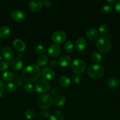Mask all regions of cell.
<instances>
[{
  "label": "cell",
  "instance_id": "7a4b0ae2",
  "mask_svg": "<svg viewBox=\"0 0 120 120\" xmlns=\"http://www.w3.org/2000/svg\"><path fill=\"white\" fill-rule=\"evenodd\" d=\"M96 48L102 53H108L111 49V42L108 38L101 37L96 43Z\"/></svg>",
  "mask_w": 120,
  "mask_h": 120
},
{
  "label": "cell",
  "instance_id": "52a82bcc",
  "mask_svg": "<svg viewBox=\"0 0 120 120\" xmlns=\"http://www.w3.org/2000/svg\"><path fill=\"white\" fill-rule=\"evenodd\" d=\"M52 41L55 43H62L66 41L67 35L62 30H57L52 35Z\"/></svg>",
  "mask_w": 120,
  "mask_h": 120
},
{
  "label": "cell",
  "instance_id": "f546056e",
  "mask_svg": "<svg viewBox=\"0 0 120 120\" xmlns=\"http://www.w3.org/2000/svg\"><path fill=\"white\" fill-rule=\"evenodd\" d=\"M23 89L27 93H30L34 90V87L31 83H26L24 85Z\"/></svg>",
  "mask_w": 120,
  "mask_h": 120
},
{
  "label": "cell",
  "instance_id": "ee69618b",
  "mask_svg": "<svg viewBox=\"0 0 120 120\" xmlns=\"http://www.w3.org/2000/svg\"><path fill=\"white\" fill-rule=\"evenodd\" d=\"M0 42H1V38H0Z\"/></svg>",
  "mask_w": 120,
  "mask_h": 120
},
{
  "label": "cell",
  "instance_id": "4316f807",
  "mask_svg": "<svg viewBox=\"0 0 120 120\" xmlns=\"http://www.w3.org/2000/svg\"><path fill=\"white\" fill-rule=\"evenodd\" d=\"M74 45L71 41H67L64 45V49L67 52H72L74 50Z\"/></svg>",
  "mask_w": 120,
  "mask_h": 120
},
{
  "label": "cell",
  "instance_id": "83f0119b",
  "mask_svg": "<svg viewBox=\"0 0 120 120\" xmlns=\"http://www.w3.org/2000/svg\"><path fill=\"white\" fill-rule=\"evenodd\" d=\"M5 87L7 91H9V92L10 93H12L16 91L17 87H16V85L15 84V83H9L6 85Z\"/></svg>",
  "mask_w": 120,
  "mask_h": 120
},
{
  "label": "cell",
  "instance_id": "cb8c5ba5",
  "mask_svg": "<svg viewBox=\"0 0 120 120\" xmlns=\"http://www.w3.org/2000/svg\"><path fill=\"white\" fill-rule=\"evenodd\" d=\"M14 75L11 71H5L2 75V79L5 82H10L14 79Z\"/></svg>",
  "mask_w": 120,
  "mask_h": 120
},
{
  "label": "cell",
  "instance_id": "3957f363",
  "mask_svg": "<svg viewBox=\"0 0 120 120\" xmlns=\"http://www.w3.org/2000/svg\"><path fill=\"white\" fill-rule=\"evenodd\" d=\"M88 75L93 79H99L102 77L104 73V69L100 64H92L87 71Z\"/></svg>",
  "mask_w": 120,
  "mask_h": 120
},
{
  "label": "cell",
  "instance_id": "7c38bea8",
  "mask_svg": "<svg viewBox=\"0 0 120 120\" xmlns=\"http://www.w3.org/2000/svg\"><path fill=\"white\" fill-rule=\"evenodd\" d=\"M12 68L15 71H20L23 67V62L20 57H17L14 58L11 63Z\"/></svg>",
  "mask_w": 120,
  "mask_h": 120
},
{
  "label": "cell",
  "instance_id": "ac0fdd59",
  "mask_svg": "<svg viewBox=\"0 0 120 120\" xmlns=\"http://www.w3.org/2000/svg\"><path fill=\"white\" fill-rule=\"evenodd\" d=\"M120 79L116 77H111L107 82V86L110 89H114L117 87L120 84Z\"/></svg>",
  "mask_w": 120,
  "mask_h": 120
},
{
  "label": "cell",
  "instance_id": "8d00e7d4",
  "mask_svg": "<svg viewBox=\"0 0 120 120\" xmlns=\"http://www.w3.org/2000/svg\"><path fill=\"white\" fill-rule=\"evenodd\" d=\"M15 83H16L18 86H21L22 83H23V81L21 80V77H20L18 75H17V76H16V77H15Z\"/></svg>",
  "mask_w": 120,
  "mask_h": 120
},
{
  "label": "cell",
  "instance_id": "484cf974",
  "mask_svg": "<svg viewBox=\"0 0 120 120\" xmlns=\"http://www.w3.org/2000/svg\"><path fill=\"white\" fill-rule=\"evenodd\" d=\"M99 32H100V33L101 35H104V36L107 35L109 32V27L107 25H101L100 26V28H99Z\"/></svg>",
  "mask_w": 120,
  "mask_h": 120
},
{
  "label": "cell",
  "instance_id": "e0dca14e",
  "mask_svg": "<svg viewBox=\"0 0 120 120\" xmlns=\"http://www.w3.org/2000/svg\"><path fill=\"white\" fill-rule=\"evenodd\" d=\"M13 45L15 49L20 52H23L25 49L26 46L24 41L20 39H16L13 42Z\"/></svg>",
  "mask_w": 120,
  "mask_h": 120
},
{
  "label": "cell",
  "instance_id": "8fae6325",
  "mask_svg": "<svg viewBox=\"0 0 120 120\" xmlns=\"http://www.w3.org/2000/svg\"><path fill=\"white\" fill-rule=\"evenodd\" d=\"M42 76L47 80H51L55 77V71L52 68L46 67L44 68L41 71Z\"/></svg>",
  "mask_w": 120,
  "mask_h": 120
},
{
  "label": "cell",
  "instance_id": "74e56055",
  "mask_svg": "<svg viewBox=\"0 0 120 120\" xmlns=\"http://www.w3.org/2000/svg\"><path fill=\"white\" fill-rule=\"evenodd\" d=\"M114 8H115V9L118 12L120 13V1H118V2H116L115 3Z\"/></svg>",
  "mask_w": 120,
  "mask_h": 120
},
{
  "label": "cell",
  "instance_id": "ffe728a7",
  "mask_svg": "<svg viewBox=\"0 0 120 120\" xmlns=\"http://www.w3.org/2000/svg\"><path fill=\"white\" fill-rule=\"evenodd\" d=\"M66 103V98L63 96H58L54 98L53 101L54 105L56 107H61L64 105Z\"/></svg>",
  "mask_w": 120,
  "mask_h": 120
},
{
  "label": "cell",
  "instance_id": "30bf717a",
  "mask_svg": "<svg viewBox=\"0 0 120 120\" xmlns=\"http://www.w3.org/2000/svg\"><path fill=\"white\" fill-rule=\"evenodd\" d=\"M48 53L53 57H58L61 53V48L58 45H51L48 49Z\"/></svg>",
  "mask_w": 120,
  "mask_h": 120
},
{
  "label": "cell",
  "instance_id": "44dd1931",
  "mask_svg": "<svg viewBox=\"0 0 120 120\" xmlns=\"http://www.w3.org/2000/svg\"><path fill=\"white\" fill-rule=\"evenodd\" d=\"M11 30L9 27L3 26L0 28V38H7L10 35Z\"/></svg>",
  "mask_w": 120,
  "mask_h": 120
},
{
  "label": "cell",
  "instance_id": "836d02e7",
  "mask_svg": "<svg viewBox=\"0 0 120 120\" xmlns=\"http://www.w3.org/2000/svg\"><path fill=\"white\" fill-rule=\"evenodd\" d=\"M40 114H41V117L44 118H48L50 116L49 111L48 110H47V109H44V110H41V112H40Z\"/></svg>",
  "mask_w": 120,
  "mask_h": 120
},
{
  "label": "cell",
  "instance_id": "277c9868",
  "mask_svg": "<svg viewBox=\"0 0 120 120\" xmlns=\"http://www.w3.org/2000/svg\"><path fill=\"white\" fill-rule=\"evenodd\" d=\"M52 103V98L49 94H42L37 100V104L40 109H47L51 105Z\"/></svg>",
  "mask_w": 120,
  "mask_h": 120
},
{
  "label": "cell",
  "instance_id": "5b68a950",
  "mask_svg": "<svg viewBox=\"0 0 120 120\" xmlns=\"http://www.w3.org/2000/svg\"><path fill=\"white\" fill-rule=\"evenodd\" d=\"M34 89L38 93H44L49 91L51 89L50 83L46 80H40L35 84Z\"/></svg>",
  "mask_w": 120,
  "mask_h": 120
},
{
  "label": "cell",
  "instance_id": "ba28073f",
  "mask_svg": "<svg viewBox=\"0 0 120 120\" xmlns=\"http://www.w3.org/2000/svg\"><path fill=\"white\" fill-rule=\"evenodd\" d=\"M11 17L12 19L16 22H21L25 20L26 18V15L24 12L20 10L14 11L11 14Z\"/></svg>",
  "mask_w": 120,
  "mask_h": 120
},
{
  "label": "cell",
  "instance_id": "4dcf8cb0",
  "mask_svg": "<svg viewBox=\"0 0 120 120\" xmlns=\"http://www.w3.org/2000/svg\"><path fill=\"white\" fill-rule=\"evenodd\" d=\"M101 9H102V11L103 12L105 13V14H108V13H109L111 11L112 9V7L111 5L105 4L102 6Z\"/></svg>",
  "mask_w": 120,
  "mask_h": 120
},
{
  "label": "cell",
  "instance_id": "2e32d148",
  "mask_svg": "<svg viewBox=\"0 0 120 120\" xmlns=\"http://www.w3.org/2000/svg\"><path fill=\"white\" fill-rule=\"evenodd\" d=\"M71 57L68 55H63L58 60V64L62 67H67L71 62Z\"/></svg>",
  "mask_w": 120,
  "mask_h": 120
},
{
  "label": "cell",
  "instance_id": "1f68e13d",
  "mask_svg": "<svg viewBox=\"0 0 120 120\" xmlns=\"http://www.w3.org/2000/svg\"><path fill=\"white\" fill-rule=\"evenodd\" d=\"M35 52L37 54H43L45 52V48L41 45H38L35 48Z\"/></svg>",
  "mask_w": 120,
  "mask_h": 120
},
{
  "label": "cell",
  "instance_id": "d6a6232c",
  "mask_svg": "<svg viewBox=\"0 0 120 120\" xmlns=\"http://www.w3.org/2000/svg\"><path fill=\"white\" fill-rule=\"evenodd\" d=\"M9 67V63L6 61L0 62V71H5Z\"/></svg>",
  "mask_w": 120,
  "mask_h": 120
},
{
  "label": "cell",
  "instance_id": "603a6c76",
  "mask_svg": "<svg viewBox=\"0 0 120 120\" xmlns=\"http://www.w3.org/2000/svg\"><path fill=\"white\" fill-rule=\"evenodd\" d=\"M48 61V58L46 55H41V56H39L38 58L36 63H37V65L39 67H42L45 66L47 64Z\"/></svg>",
  "mask_w": 120,
  "mask_h": 120
},
{
  "label": "cell",
  "instance_id": "60d3db41",
  "mask_svg": "<svg viewBox=\"0 0 120 120\" xmlns=\"http://www.w3.org/2000/svg\"><path fill=\"white\" fill-rule=\"evenodd\" d=\"M5 86H6L4 82L2 80H0V89H4V87Z\"/></svg>",
  "mask_w": 120,
  "mask_h": 120
},
{
  "label": "cell",
  "instance_id": "f35d334b",
  "mask_svg": "<svg viewBox=\"0 0 120 120\" xmlns=\"http://www.w3.org/2000/svg\"><path fill=\"white\" fill-rule=\"evenodd\" d=\"M7 95V91L5 89H0V97H4Z\"/></svg>",
  "mask_w": 120,
  "mask_h": 120
},
{
  "label": "cell",
  "instance_id": "5bb4252c",
  "mask_svg": "<svg viewBox=\"0 0 120 120\" xmlns=\"http://www.w3.org/2000/svg\"><path fill=\"white\" fill-rule=\"evenodd\" d=\"M2 55L4 58L7 60H11L14 56V51L9 47H5L2 49Z\"/></svg>",
  "mask_w": 120,
  "mask_h": 120
},
{
  "label": "cell",
  "instance_id": "7402d4cb",
  "mask_svg": "<svg viewBox=\"0 0 120 120\" xmlns=\"http://www.w3.org/2000/svg\"><path fill=\"white\" fill-rule=\"evenodd\" d=\"M59 83L63 87H68L70 85L71 81L69 77L66 76H63L59 79Z\"/></svg>",
  "mask_w": 120,
  "mask_h": 120
},
{
  "label": "cell",
  "instance_id": "6da1fadb",
  "mask_svg": "<svg viewBox=\"0 0 120 120\" xmlns=\"http://www.w3.org/2000/svg\"><path fill=\"white\" fill-rule=\"evenodd\" d=\"M41 70L38 66L30 64L26 67L22 71V76L24 80L27 82L32 83L36 81L41 75Z\"/></svg>",
  "mask_w": 120,
  "mask_h": 120
},
{
  "label": "cell",
  "instance_id": "7bdbcfd3",
  "mask_svg": "<svg viewBox=\"0 0 120 120\" xmlns=\"http://www.w3.org/2000/svg\"><path fill=\"white\" fill-rule=\"evenodd\" d=\"M1 53H0V60H1Z\"/></svg>",
  "mask_w": 120,
  "mask_h": 120
},
{
  "label": "cell",
  "instance_id": "f1b7e54d",
  "mask_svg": "<svg viewBox=\"0 0 120 120\" xmlns=\"http://www.w3.org/2000/svg\"><path fill=\"white\" fill-rule=\"evenodd\" d=\"M35 111L32 109H28V110H26L25 112V116L26 118L28 120H31L34 118L35 117Z\"/></svg>",
  "mask_w": 120,
  "mask_h": 120
},
{
  "label": "cell",
  "instance_id": "4fadbf2b",
  "mask_svg": "<svg viewBox=\"0 0 120 120\" xmlns=\"http://www.w3.org/2000/svg\"><path fill=\"white\" fill-rule=\"evenodd\" d=\"M86 36L90 41H95L99 36V32L95 28H90L86 32Z\"/></svg>",
  "mask_w": 120,
  "mask_h": 120
},
{
  "label": "cell",
  "instance_id": "d590c367",
  "mask_svg": "<svg viewBox=\"0 0 120 120\" xmlns=\"http://www.w3.org/2000/svg\"><path fill=\"white\" fill-rule=\"evenodd\" d=\"M42 5L44 6L46 8H49L52 5V1L51 0H44L42 2Z\"/></svg>",
  "mask_w": 120,
  "mask_h": 120
},
{
  "label": "cell",
  "instance_id": "d4e9b609",
  "mask_svg": "<svg viewBox=\"0 0 120 120\" xmlns=\"http://www.w3.org/2000/svg\"><path fill=\"white\" fill-rule=\"evenodd\" d=\"M91 60L93 62L97 63V64L101 63V61H102L101 55L99 53L96 52L92 53L91 55Z\"/></svg>",
  "mask_w": 120,
  "mask_h": 120
},
{
  "label": "cell",
  "instance_id": "9c48e42d",
  "mask_svg": "<svg viewBox=\"0 0 120 120\" xmlns=\"http://www.w3.org/2000/svg\"><path fill=\"white\" fill-rule=\"evenodd\" d=\"M42 7V3L40 0H32L28 4V8L32 12L40 11Z\"/></svg>",
  "mask_w": 120,
  "mask_h": 120
},
{
  "label": "cell",
  "instance_id": "8992f818",
  "mask_svg": "<svg viewBox=\"0 0 120 120\" xmlns=\"http://www.w3.org/2000/svg\"><path fill=\"white\" fill-rule=\"evenodd\" d=\"M71 69L75 73L80 75L82 73L85 69V63L82 60L80 59H76L72 63Z\"/></svg>",
  "mask_w": 120,
  "mask_h": 120
},
{
  "label": "cell",
  "instance_id": "b9f144b4",
  "mask_svg": "<svg viewBox=\"0 0 120 120\" xmlns=\"http://www.w3.org/2000/svg\"><path fill=\"white\" fill-rule=\"evenodd\" d=\"M107 2H109V3H110V4H113V3H114V2H115V0H108V1H107Z\"/></svg>",
  "mask_w": 120,
  "mask_h": 120
},
{
  "label": "cell",
  "instance_id": "9a60e30c",
  "mask_svg": "<svg viewBox=\"0 0 120 120\" xmlns=\"http://www.w3.org/2000/svg\"><path fill=\"white\" fill-rule=\"evenodd\" d=\"M87 45V41L84 38H79L75 42V48L78 51L81 52L85 49Z\"/></svg>",
  "mask_w": 120,
  "mask_h": 120
},
{
  "label": "cell",
  "instance_id": "d6986e66",
  "mask_svg": "<svg viewBox=\"0 0 120 120\" xmlns=\"http://www.w3.org/2000/svg\"><path fill=\"white\" fill-rule=\"evenodd\" d=\"M64 114L62 111L56 110L51 113L49 116V120H64Z\"/></svg>",
  "mask_w": 120,
  "mask_h": 120
},
{
  "label": "cell",
  "instance_id": "e575fe53",
  "mask_svg": "<svg viewBox=\"0 0 120 120\" xmlns=\"http://www.w3.org/2000/svg\"><path fill=\"white\" fill-rule=\"evenodd\" d=\"M72 81L75 84H78L81 81V77L80 75L75 74L72 77Z\"/></svg>",
  "mask_w": 120,
  "mask_h": 120
},
{
  "label": "cell",
  "instance_id": "ab89813d",
  "mask_svg": "<svg viewBox=\"0 0 120 120\" xmlns=\"http://www.w3.org/2000/svg\"><path fill=\"white\" fill-rule=\"evenodd\" d=\"M58 64V62L56 60H53L51 62L50 65L52 67H55Z\"/></svg>",
  "mask_w": 120,
  "mask_h": 120
}]
</instances>
